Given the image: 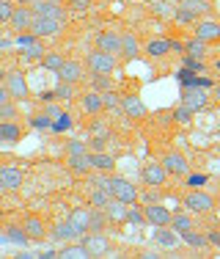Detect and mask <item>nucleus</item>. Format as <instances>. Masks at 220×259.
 <instances>
[{
    "label": "nucleus",
    "instance_id": "f257e3e1",
    "mask_svg": "<svg viewBox=\"0 0 220 259\" xmlns=\"http://www.w3.org/2000/svg\"><path fill=\"white\" fill-rule=\"evenodd\" d=\"M182 243H185V240H182V234L176 232L174 226H154L151 245H157V251H162V254H174Z\"/></svg>",
    "mask_w": 220,
    "mask_h": 259
},
{
    "label": "nucleus",
    "instance_id": "f03ea898",
    "mask_svg": "<svg viewBox=\"0 0 220 259\" xmlns=\"http://www.w3.org/2000/svg\"><path fill=\"white\" fill-rule=\"evenodd\" d=\"M85 66H88V72L91 75H113L116 72V55H110V53H102V50H91L88 53V58H85Z\"/></svg>",
    "mask_w": 220,
    "mask_h": 259
},
{
    "label": "nucleus",
    "instance_id": "7ed1b4c3",
    "mask_svg": "<svg viewBox=\"0 0 220 259\" xmlns=\"http://www.w3.org/2000/svg\"><path fill=\"white\" fill-rule=\"evenodd\" d=\"M185 209H190L195 215H206L215 209V199L204 188H190V193L185 196Z\"/></svg>",
    "mask_w": 220,
    "mask_h": 259
},
{
    "label": "nucleus",
    "instance_id": "20e7f679",
    "mask_svg": "<svg viewBox=\"0 0 220 259\" xmlns=\"http://www.w3.org/2000/svg\"><path fill=\"white\" fill-rule=\"evenodd\" d=\"M182 105H187L193 113H201L209 108V91H204L201 85H182Z\"/></svg>",
    "mask_w": 220,
    "mask_h": 259
},
{
    "label": "nucleus",
    "instance_id": "39448f33",
    "mask_svg": "<svg viewBox=\"0 0 220 259\" xmlns=\"http://www.w3.org/2000/svg\"><path fill=\"white\" fill-rule=\"evenodd\" d=\"M168 168H165L162 165V160L160 163H154V160H151V163H146L143 168H140V182L146 185V188H162L165 182H168Z\"/></svg>",
    "mask_w": 220,
    "mask_h": 259
},
{
    "label": "nucleus",
    "instance_id": "423d86ee",
    "mask_svg": "<svg viewBox=\"0 0 220 259\" xmlns=\"http://www.w3.org/2000/svg\"><path fill=\"white\" fill-rule=\"evenodd\" d=\"M110 193H113V199L124 201V204H138V201H140V190L130 180H124V177H113Z\"/></svg>",
    "mask_w": 220,
    "mask_h": 259
},
{
    "label": "nucleus",
    "instance_id": "0eeeda50",
    "mask_svg": "<svg viewBox=\"0 0 220 259\" xmlns=\"http://www.w3.org/2000/svg\"><path fill=\"white\" fill-rule=\"evenodd\" d=\"M22 182H25V171H22L20 165H11V163L0 165V190H6V193L20 190Z\"/></svg>",
    "mask_w": 220,
    "mask_h": 259
},
{
    "label": "nucleus",
    "instance_id": "6e6552de",
    "mask_svg": "<svg viewBox=\"0 0 220 259\" xmlns=\"http://www.w3.org/2000/svg\"><path fill=\"white\" fill-rule=\"evenodd\" d=\"M80 243L88 248L91 256H105V254H110V240H107L105 232H85L83 237H80Z\"/></svg>",
    "mask_w": 220,
    "mask_h": 259
},
{
    "label": "nucleus",
    "instance_id": "1a4fd4ad",
    "mask_svg": "<svg viewBox=\"0 0 220 259\" xmlns=\"http://www.w3.org/2000/svg\"><path fill=\"white\" fill-rule=\"evenodd\" d=\"M77 102H80V108L85 110V116H91V119H96V116L105 113V97L99 94V91H83L80 97H77Z\"/></svg>",
    "mask_w": 220,
    "mask_h": 259
},
{
    "label": "nucleus",
    "instance_id": "9d476101",
    "mask_svg": "<svg viewBox=\"0 0 220 259\" xmlns=\"http://www.w3.org/2000/svg\"><path fill=\"white\" fill-rule=\"evenodd\" d=\"M66 22L64 20H55V17H39L36 14V20H33V33L39 36V39H50V36H58L61 30H64Z\"/></svg>",
    "mask_w": 220,
    "mask_h": 259
},
{
    "label": "nucleus",
    "instance_id": "9b49d317",
    "mask_svg": "<svg viewBox=\"0 0 220 259\" xmlns=\"http://www.w3.org/2000/svg\"><path fill=\"white\" fill-rule=\"evenodd\" d=\"M22 229H25L28 237L36 240V243L50 237V226H47V221L41 218V215H25V218H22Z\"/></svg>",
    "mask_w": 220,
    "mask_h": 259
},
{
    "label": "nucleus",
    "instance_id": "f8f14e48",
    "mask_svg": "<svg viewBox=\"0 0 220 259\" xmlns=\"http://www.w3.org/2000/svg\"><path fill=\"white\" fill-rule=\"evenodd\" d=\"M121 113H124L127 119H132V121H140V119H146L149 110H146V105L138 94H124L121 97Z\"/></svg>",
    "mask_w": 220,
    "mask_h": 259
},
{
    "label": "nucleus",
    "instance_id": "ddd939ff",
    "mask_svg": "<svg viewBox=\"0 0 220 259\" xmlns=\"http://www.w3.org/2000/svg\"><path fill=\"white\" fill-rule=\"evenodd\" d=\"M94 47L102 53H110V55H121V33H116V30H99L94 39Z\"/></svg>",
    "mask_w": 220,
    "mask_h": 259
},
{
    "label": "nucleus",
    "instance_id": "4468645a",
    "mask_svg": "<svg viewBox=\"0 0 220 259\" xmlns=\"http://www.w3.org/2000/svg\"><path fill=\"white\" fill-rule=\"evenodd\" d=\"M193 33L204 39L206 45H215V41H220V22L212 17H204V20H198V25H193Z\"/></svg>",
    "mask_w": 220,
    "mask_h": 259
},
{
    "label": "nucleus",
    "instance_id": "2eb2a0df",
    "mask_svg": "<svg viewBox=\"0 0 220 259\" xmlns=\"http://www.w3.org/2000/svg\"><path fill=\"white\" fill-rule=\"evenodd\" d=\"M33 20H36L33 9H30V6H20V3H17V11H14V17H11V22L6 28H14L17 33H22V30L33 28Z\"/></svg>",
    "mask_w": 220,
    "mask_h": 259
},
{
    "label": "nucleus",
    "instance_id": "dca6fc26",
    "mask_svg": "<svg viewBox=\"0 0 220 259\" xmlns=\"http://www.w3.org/2000/svg\"><path fill=\"white\" fill-rule=\"evenodd\" d=\"M143 207H146V221H149L151 226H171L174 212H171L168 207H162L160 201H157V204H143Z\"/></svg>",
    "mask_w": 220,
    "mask_h": 259
},
{
    "label": "nucleus",
    "instance_id": "f3484780",
    "mask_svg": "<svg viewBox=\"0 0 220 259\" xmlns=\"http://www.w3.org/2000/svg\"><path fill=\"white\" fill-rule=\"evenodd\" d=\"M143 53L149 55V58H165L168 53H174V39H165V36H157V39H149L143 47Z\"/></svg>",
    "mask_w": 220,
    "mask_h": 259
},
{
    "label": "nucleus",
    "instance_id": "a211bd4d",
    "mask_svg": "<svg viewBox=\"0 0 220 259\" xmlns=\"http://www.w3.org/2000/svg\"><path fill=\"white\" fill-rule=\"evenodd\" d=\"M3 85L9 89V94L14 97V100H25L28 97V80L22 77V72H9L3 80Z\"/></svg>",
    "mask_w": 220,
    "mask_h": 259
},
{
    "label": "nucleus",
    "instance_id": "6ab92c4d",
    "mask_svg": "<svg viewBox=\"0 0 220 259\" xmlns=\"http://www.w3.org/2000/svg\"><path fill=\"white\" fill-rule=\"evenodd\" d=\"M22 135H25V130H22V124L17 119L11 121H0V144H20Z\"/></svg>",
    "mask_w": 220,
    "mask_h": 259
},
{
    "label": "nucleus",
    "instance_id": "aec40b11",
    "mask_svg": "<svg viewBox=\"0 0 220 259\" xmlns=\"http://www.w3.org/2000/svg\"><path fill=\"white\" fill-rule=\"evenodd\" d=\"M162 165L168 168L171 177H187L190 174V165H187V160L179 155V152H168V155L162 157Z\"/></svg>",
    "mask_w": 220,
    "mask_h": 259
},
{
    "label": "nucleus",
    "instance_id": "412c9836",
    "mask_svg": "<svg viewBox=\"0 0 220 259\" xmlns=\"http://www.w3.org/2000/svg\"><path fill=\"white\" fill-rule=\"evenodd\" d=\"M50 237L58 240V243H72V240L83 237V234L69 224V218H66V221H61V224H52V226H50Z\"/></svg>",
    "mask_w": 220,
    "mask_h": 259
},
{
    "label": "nucleus",
    "instance_id": "4be33fe9",
    "mask_svg": "<svg viewBox=\"0 0 220 259\" xmlns=\"http://www.w3.org/2000/svg\"><path fill=\"white\" fill-rule=\"evenodd\" d=\"M66 218H69V224L75 226L80 234L91 232V204L88 207H75L69 215H66Z\"/></svg>",
    "mask_w": 220,
    "mask_h": 259
},
{
    "label": "nucleus",
    "instance_id": "5701e85b",
    "mask_svg": "<svg viewBox=\"0 0 220 259\" xmlns=\"http://www.w3.org/2000/svg\"><path fill=\"white\" fill-rule=\"evenodd\" d=\"M3 243H14V245H28L30 237L22 229V224H6L3 226Z\"/></svg>",
    "mask_w": 220,
    "mask_h": 259
},
{
    "label": "nucleus",
    "instance_id": "b1692460",
    "mask_svg": "<svg viewBox=\"0 0 220 259\" xmlns=\"http://www.w3.org/2000/svg\"><path fill=\"white\" fill-rule=\"evenodd\" d=\"M85 77V69H83V64L80 61H66L64 64V69L58 72V80H66V83H80V80Z\"/></svg>",
    "mask_w": 220,
    "mask_h": 259
},
{
    "label": "nucleus",
    "instance_id": "393cba45",
    "mask_svg": "<svg viewBox=\"0 0 220 259\" xmlns=\"http://www.w3.org/2000/svg\"><path fill=\"white\" fill-rule=\"evenodd\" d=\"M105 212H107L110 224H113V226H121V224H127V212H130V204H124V201L113 199V201H110V204L105 207Z\"/></svg>",
    "mask_w": 220,
    "mask_h": 259
},
{
    "label": "nucleus",
    "instance_id": "a878e982",
    "mask_svg": "<svg viewBox=\"0 0 220 259\" xmlns=\"http://www.w3.org/2000/svg\"><path fill=\"white\" fill-rule=\"evenodd\" d=\"M140 55V41L135 33H121V58L124 61H135Z\"/></svg>",
    "mask_w": 220,
    "mask_h": 259
},
{
    "label": "nucleus",
    "instance_id": "bb28decb",
    "mask_svg": "<svg viewBox=\"0 0 220 259\" xmlns=\"http://www.w3.org/2000/svg\"><path fill=\"white\" fill-rule=\"evenodd\" d=\"M110 201H113V193H110V190L99 188V185H91V188H88V204H91V207L105 209Z\"/></svg>",
    "mask_w": 220,
    "mask_h": 259
},
{
    "label": "nucleus",
    "instance_id": "cd10ccee",
    "mask_svg": "<svg viewBox=\"0 0 220 259\" xmlns=\"http://www.w3.org/2000/svg\"><path fill=\"white\" fill-rule=\"evenodd\" d=\"M91 165H94V171H113L116 168V157L113 155H107V152H91Z\"/></svg>",
    "mask_w": 220,
    "mask_h": 259
},
{
    "label": "nucleus",
    "instance_id": "c85d7f7f",
    "mask_svg": "<svg viewBox=\"0 0 220 259\" xmlns=\"http://www.w3.org/2000/svg\"><path fill=\"white\" fill-rule=\"evenodd\" d=\"M182 240H185V245L187 248H193V251H204V248H209V240H206V234H201V232H185L182 234Z\"/></svg>",
    "mask_w": 220,
    "mask_h": 259
},
{
    "label": "nucleus",
    "instance_id": "c756f323",
    "mask_svg": "<svg viewBox=\"0 0 220 259\" xmlns=\"http://www.w3.org/2000/svg\"><path fill=\"white\" fill-rule=\"evenodd\" d=\"M88 155H91V144H85L80 138L66 141V157H88Z\"/></svg>",
    "mask_w": 220,
    "mask_h": 259
},
{
    "label": "nucleus",
    "instance_id": "7c9ffc66",
    "mask_svg": "<svg viewBox=\"0 0 220 259\" xmlns=\"http://www.w3.org/2000/svg\"><path fill=\"white\" fill-rule=\"evenodd\" d=\"M179 6H185V9H190L195 17H201V20L212 14V3H209V0H182Z\"/></svg>",
    "mask_w": 220,
    "mask_h": 259
},
{
    "label": "nucleus",
    "instance_id": "2f4dec72",
    "mask_svg": "<svg viewBox=\"0 0 220 259\" xmlns=\"http://www.w3.org/2000/svg\"><path fill=\"white\" fill-rule=\"evenodd\" d=\"M41 64V69H47V72H55V75H58L61 69H64V64H66V58L61 53H47L44 58L39 61Z\"/></svg>",
    "mask_w": 220,
    "mask_h": 259
},
{
    "label": "nucleus",
    "instance_id": "473e14b6",
    "mask_svg": "<svg viewBox=\"0 0 220 259\" xmlns=\"http://www.w3.org/2000/svg\"><path fill=\"white\" fill-rule=\"evenodd\" d=\"M171 226H174V229L179 232V234H185V232L195 229V221H193L190 209H187V212H176V215H174V221H171Z\"/></svg>",
    "mask_w": 220,
    "mask_h": 259
},
{
    "label": "nucleus",
    "instance_id": "72a5a7b5",
    "mask_svg": "<svg viewBox=\"0 0 220 259\" xmlns=\"http://www.w3.org/2000/svg\"><path fill=\"white\" fill-rule=\"evenodd\" d=\"M58 256H61V259H91L88 248H85L83 243H80V245H69V243H66L64 248L58 251Z\"/></svg>",
    "mask_w": 220,
    "mask_h": 259
},
{
    "label": "nucleus",
    "instance_id": "f704fd0d",
    "mask_svg": "<svg viewBox=\"0 0 220 259\" xmlns=\"http://www.w3.org/2000/svg\"><path fill=\"white\" fill-rule=\"evenodd\" d=\"M66 165H69L75 174H80V177H88L91 171H94V165H91V157H66Z\"/></svg>",
    "mask_w": 220,
    "mask_h": 259
},
{
    "label": "nucleus",
    "instance_id": "c9c22d12",
    "mask_svg": "<svg viewBox=\"0 0 220 259\" xmlns=\"http://www.w3.org/2000/svg\"><path fill=\"white\" fill-rule=\"evenodd\" d=\"M174 20H176V25H185V28H190V25H198V20H201V17H195L190 9H185V6H176V11H174Z\"/></svg>",
    "mask_w": 220,
    "mask_h": 259
},
{
    "label": "nucleus",
    "instance_id": "e433bc0d",
    "mask_svg": "<svg viewBox=\"0 0 220 259\" xmlns=\"http://www.w3.org/2000/svg\"><path fill=\"white\" fill-rule=\"evenodd\" d=\"M127 224H132V226H146L149 221H146V207L140 204H130V212H127Z\"/></svg>",
    "mask_w": 220,
    "mask_h": 259
},
{
    "label": "nucleus",
    "instance_id": "4c0bfd02",
    "mask_svg": "<svg viewBox=\"0 0 220 259\" xmlns=\"http://www.w3.org/2000/svg\"><path fill=\"white\" fill-rule=\"evenodd\" d=\"M185 53L187 55H195V58H206V41L193 36L190 41H185Z\"/></svg>",
    "mask_w": 220,
    "mask_h": 259
},
{
    "label": "nucleus",
    "instance_id": "58836bf2",
    "mask_svg": "<svg viewBox=\"0 0 220 259\" xmlns=\"http://www.w3.org/2000/svg\"><path fill=\"white\" fill-rule=\"evenodd\" d=\"M55 97H58L61 102H72L75 100V83H66V80H58V85H55Z\"/></svg>",
    "mask_w": 220,
    "mask_h": 259
},
{
    "label": "nucleus",
    "instance_id": "ea45409f",
    "mask_svg": "<svg viewBox=\"0 0 220 259\" xmlns=\"http://www.w3.org/2000/svg\"><path fill=\"white\" fill-rule=\"evenodd\" d=\"M44 45H41V41H36L33 47H28V50H22V61H25V64H33V61H41L44 58Z\"/></svg>",
    "mask_w": 220,
    "mask_h": 259
},
{
    "label": "nucleus",
    "instance_id": "a19ab883",
    "mask_svg": "<svg viewBox=\"0 0 220 259\" xmlns=\"http://www.w3.org/2000/svg\"><path fill=\"white\" fill-rule=\"evenodd\" d=\"M36 41H41V39L33 33V30H22V33H17V47H20V53L28 50V47H33Z\"/></svg>",
    "mask_w": 220,
    "mask_h": 259
},
{
    "label": "nucleus",
    "instance_id": "79ce46f5",
    "mask_svg": "<svg viewBox=\"0 0 220 259\" xmlns=\"http://www.w3.org/2000/svg\"><path fill=\"white\" fill-rule=\"evenodd\" d=\"M14 11H17V0H0V22H3V25L11 22Z\"/></svg>",
    "mask_w": 220,
    "mask_h": 259
},
{
    "label": "nucleus",
    "instance_id": "37998d69",
    "mask_svg": "<svg viewBox=\"0 0 220 259\" xmlns=\"http://www.w3.org/2000/svg\"><path fill=\"white\" fill-rule=\"evenodd\" d=\"M102 97H105V110H110V113H121V100L116 97V91H102Z\"/></svg>",
    "mask_w": 220,
    "mask_h": 259
},
{
    "label": "nucleus",
    "instance_id": "c03bdc74",
    "mask_svg": "<svg viewBox=\"0 0 220 259\" xmlns=\"http://www.w3.org/2000/svg\"><path fill=\"white\" fill-rule=\"evenodd\" d=\"M11 119H17V105H14V100L0 102V121H11Z\"/></svg>",
    "mask_w": 220,
    "mask_h": 259
},
{
    "label": "nucleus",
    "instance_id": "a18cd8bd",
    "mask_svg": "<svg viewBox=\"0 0 220 259\" xmlns=\"http://www.w3.org/2000/svg\"><path fill=\"white\" fill-rule=\"evenodd\" d=\"M185 66L193 72V75H201V72L206 69V66H204V58H195V55H187V53H185Z\"/></svg>",
    "mask_w": 220,
    "mask_h": 259
},
{
    "label": "nucleus",
    "instance_id": "49530a36",
    "mask_svg": "<svg viewBox=\"0 0 220 259\" xmlns=\"http://www.w3.org/2000/svg\"><path fill=\"white\" fill-rule=\"evenodd\" d=\"M91 83H94L96 91H110V89H113V80H110V75H91Z\"/></svg>",
    "mask_w": 220,
    "mask_h": 259
},
{
    "label": "nucleus",
    "instance_id": "de8ad7c7",
    "mask_svg": "<svg viewBox=\"0 0 220 259\" xmlns=\"http://www.w3.org/2000/svg\"><path fill=\"white\" fill-rule=\"evenodd\" d=\"M174 119L179 121V124H190V119H193V110L187 108V105H179V108L174 110Z\"/></svg>",
    "mask_w": 220,
    "mask_h": 259
},
{
    "label": "nucleus",
    "instance_id": "09e8293b",
    "mask_svg": "<svg viewBox=\"0 0 220 259\" xmlns=\"http://www.w3.org/2000/svg\"><path fill=\"white\" fill-rule=\"evenodd\" d=\"M160 201V188H149L146 193H140V204H157Z\"/></svg>",
    "mask_w": 220,
    "mask_h": 259
},
{
    "label": "nucleus",
    "instance_id": "8fccbe9b",
    "mask_svg": "<svg viewBox=\"0 0 220 259\" xmlns=\"http://www.w3.org/2000/svg\"><path fill=\"white\" fill-rule=\"evenodd\" d=\"M187 188H204L206 182H209V177L206 174H187Z\"/></svg>",
    "mask_w": 220,
    "mask_h": 259
},
{
    "label": "nucleus",
    "instance_id": "3c124183",
    "mask_svg": "<svg viewBox=\"0 0 220 259\" xmlns=\"http://www.w3.org/2000/svg\"><path fill=\"white\" fill-rule=\"evenodd\" d=\"M88 9H91V0H69V11H75V14H85Z\"/></svg>",
    "mask_w": 220,
    "mask_h": 259
},
{
    "label": "nucleus",
    "instance_id": "603ef678",
    "mask_svg": "<svg viewBox=\"0 0 220 259\" xmlns=\"http://www.w3.org/2000/svg\"><path fill=\"white\" fill-rule=\"evenodd\" d=\"M206 240H209V245H215V248H220V226H215V229L206 232Z\"/></svg>",
    "mask_w": 220,
    "mask_h": 259
},
{
    "label": "nucleus",
    "instance_id": "864d4df0",
    "mask_svg": "<svg viewBox=\"0 0 220 259\" xmlns=\"http://www.w3.org/2000/svg\"><path fill=\"white\" fill-rule=\"evenodd\" d=\"M105 144H107V135L94 138V141H91V152H105Z\"/></svg>",
    "mask_w": 220,
    "mask_h": 259
},
{
    "label": "nucleus",
    "instance_id": "5fc2aeb1",
    "mask_svg": "<svg viewBox=\"0 0 220 259\" xmlns=\"http://www.w3.org/2000/svg\"><path fill=\"white\" fill-rule=\"evenodd\" d=\"M44 113L50 116V119H61V116H64V113H61V108H55V105H47Z\"/></svg>",
    "mask_w": 220,
    "mask_h": 259
},
{
    "label": "nucleus",
    "instance_id": "6e6d98bb",
    "mask_svg": "<svg viewBox=\"0 0 220 259\" xmlns=\"http://www.w3.org/2000/svg\"><path fill=\"white\" fill-rule=\"evenodd\" d=\"M72 127V119H69V116H61V119H58V124H55V130H69Z\"/></svg>",
    "mask_w": 220,
    "mask_h": 259
},
{
    "label": "nucleus",
    "instance_id": "4d7b16f0",
    "mask_svg": "<svg viewBox=\"0 0 220 259\" xmlns=\"http://www.w3.org/2000/svg\"><path fill=\"white\" fill-rule=\"evenodd\" d=\"M52 100H58V97H55V89L52 91H41L39 94V102H52Z\"/></svg>",
    "mask_w": 220,
    "mask_h": 259
},
{
    "label": "nucleus",
    "instance_id": "13d9d810",
    "mask_svg": "<svg viewBox=\"0 0 220 259\" xmlns=\"http://www.w3.org/2000/svg\"><path fill=\"white\" fill-rule=\"evenodd\" d=\"M11 45H17V39H11V36H3V39H0V47H3V50H9Z\"/></svg>",
    "mask_w": 220,
    "mask_h": 259
},
{
    "label": "nucleus",
    "instance_id": "bf43d9fd",
    "mask_svg": "<svg viewBox=\"0 0 220 259\" xmlns=\"http://www.w3.org/2000/svg\"><path fill=\"white\" fill-rule=\"evenodd\" d=\"M20 6H33V3H39V0H17Z\"/></svg>",
    "mask_w": 220,
    "mask_h": 259
},
{
    "label": "nucleus",
    "instance_id": "052dcab7",
    "mask_svg": "<svg viewBox=\"0 0 220 259\" xmlns=\"http://www.w3.org/2000/svg\"><path fill=\"white\" fill-rule=\"evenodd\" d=\"M212 91H215V100L220 102V85H215V89H212Z\"/></svg>",
    "mask_w": 220,
    "mask_h": 259
},
{
    "label": "nucleus",
    "instance_id": "680f3d73",
    "mask_svg": "<svg viewBox=\"0 0 220 259\" xmlns=\"http://www.w3.org/2000/svg\"><path fill=\"white\" fill-rule=\"evenodd\" d=\"M215 66H217V69H220V58H217V64H215Z\"/></svg>",
    "mask_w": 220,
    "mask_h": 259
}]
</instances>
